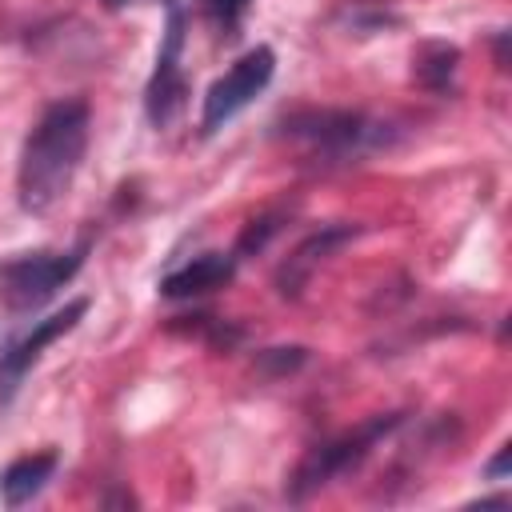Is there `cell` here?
Masks as SVG:
<instances>
[{
    "label": "cell",
    "instance_id": "obj_3",
    "mask_svg": "<svg viewBox=\"0 0 512 512\" xmlns=\"http://www.w3.org/2000/svg\"><path fill=\"white\" fill-rule=\"evenodd\" d=\"M400 424H404V412H380V416H368L364 424H356V428H348V432H340V436L308 448L304 460L296 464L292 480H288V500L300 504V500L316 496L320 488H328L332 480L356 472L372 456V448L380 440H388Z\"/></svg>",
    "mask_w": 512,
    "mask_h": 512
},
{
    "label": "cell",
    "instance_id": "obj_14",
    "mask_svg": "<svg viewBox=\"0 0 512 512\" xmlns=\"http://www.w3.org/2000/svg\"><path fill=\"white\" fill-rule=\"evenodd\" d=\"M508 456H512V444H500V448H496V456L480 468V476H484V480H492V484L508 480Z\"/></svg>",
    "mask_w": 512,
    "mask_h": 512
},
{
    "label": "cell",
    "instance_id": "obj_2",
    "mask_svg": "<svg viewBox=\"0 0 512 512\" xmlns=\"http://www.w3.org/2000/svg\"><path fill=\"white\" fill-rule=\"evenodd\" d=\"M276 136L300 144L320 164H352L392 144V124L352 108H300L276 124Z\"/></svg>",
    "mask_w": 512,
    "mask_h": 512
},
{
    "label": "cell",
    "instance_id": "obj_10",
    "mask_svg": "<svg viewBox=\"0 0 512 512\" xmlns=\"http://www.w3.org/2000/svg\"><path fill=\"white\" fill-rule=\"evenodd\" d=\"M56 468H60V452H52V448L16 456V460L0 472V500H4L8 508L28 504L32 496H40V492L48 488V480L56 476Z\"/></svg>",
    "mask_w": 512,
    "mask_h": 512
},
{
    "label": "cell",
    "instance_id": "obj_1",
    "mask_svg": "<svg viewBox=\"0 0 512 512\" xmlns=\"http://www.w3.org/2000/svg\"><path fill=\"white\" fill-rule=\"evenodd\" d=\"M88 128L92 112L76 96L56 100L40 112V120L24 136L16 164V200L28 216H44L68 196L88 152Z\"/></svg>",
    "mask_w": 512,
    "mask_h": 512
},
{
    "label": "cell",
    "instance_id": "obj_7",
    "mask_svg": "<svg viewBox=\"0 0 512 512\" xmlns=\"http://www.w3.org/2000/svg\"><path fill=\"white\" fill-rule=\"evenodd\" d=\"M84 312H88V300L76 296V300H68L60 312L36 320L20 340H12V344L0 352V408L12 404V396H16L20 384H24V376H28V372L36 368V360L44 356V348H48L52 340L68 336V332L84 320Z\"/></svg>",
    "mask_w": 512,
    "mask_h": 512
},
{
    "label": "cell",
    "instance_id": "obj_5",
    "mask_svg": "<svg viewBox=\"0 0 512 512\" xmlns=\"http://www.w3.org/2000/svg\"><path fill=\"white\" fill-rule=\"evenodd\" d=\"M276 72V52L268 44L248 48L224 76H216L204 92V112H200V136L220 132L236 112H244L268 84Z\"/></svg>",
    "mask_w": 512,
    "mask_h": 512
},
{
    "label": "cell",
    "instance_id": "obj_11",
    "mask_svg": "<svg viewBox=\"0 0 512 512\" xmlns=\"http://www.w3.org/2000/svg\"><path fill=\"white\" fill-rule=\"evenodd\" d=\"M412 64H416V68H412L416 80H420L428 92L444 96V92H452V80H456V68H460V52H456L452 44H444V40H428V44L416 48Z\"/></svg>",
    "mask_w": 512,
    "mask_h": 512
},
{
    "label": "cell",
    "instance_id": "obj_4",
    "mask_svg": "<svg viewBox=\"0 0 512 512\" xmlns=\"http://www.w3.org/2000/svg\"><path fill=\"white\" fill-rule=\"evenodd\" d=\"M92 240H80L64 252H20L0 264V304L8 312H36L44 308L80 268Z\"/></svg>",
    "mask_w": 512,
    "mask_h": 512
},
{
    "label": "cell",
    "instance_id": "obj_13",
    "mask_svg": "<svg viewBox=\"0 0 512 512\" xmlns=\"http://www.w3.org/2000/svg\"><path fill=\"white\" fill-rule=\"evenodd\" d=\"M304 356H308V348H300V344H292V348H264L260 364H272V376H284V372L300 368Z\"/></svg>",
    "mask_w": 512,
    "mask_h": 512
},
{
    "label": "cell",
    "instance_id": "obj_8",
    "mask_svg": "<svg viewBox=\"0 0 512 512\" xmlns=\"http://www.w3.org/2000/svg\"><path fill=\"white\" fill-rule=\"evenodd\" d=\"M236 264H240L236 252H204V256H192L188 264L172 268L160 280V296H168V300H192V296L216 292V288H224L236 276Z\"/></svg>",
    "mask_w": 512,
    "mask_h": 512
},
{
    "label": "cell",
    "instance_id": "obj_9",
    "mask_svg": "<svg viewBox=\"0 0 512 512\" xmlns=\"http://www.w3.org/2000/svg\"><path fill=\"white\" fill-rule=\"evenodd\" d=\"M356 232H360L356 224H328V228L312 232L308 240H300V244L292 248V256L280 264V272H276V288H280V296H300V288L308 284L312 268H316L328 252H336L340 244H348Z\"/></svg>",
    "mask_w": 512,
    "mask_h": 512
},
{
    "label": "cell",
    "instance_id": "obj_12",
    "mask_svg": "<svg viewBox=\"0 0 512 512\" xmlns=\"http://www.w3.org/2000/svg\"><path fill=\"white\" fill-rule=\"evenodd\" d=\"M248 8H252V0H200V16H204V20L216 28V36H224V40H236V32H240Z\"/></svg>",
    "mask_w": 512,
    "mask_h": 512
},
{
    "label": "cell",
    "instance_id": "obj_6",
    "mask_svg": "<svg viewBox=\"0 0 512 512\" xmlns=\"http://www.w3.org/2000/svg\"><path fill=\"white\" fill-rule=\"evenodd\" d=\"M184 24H188L184 8L172 0L168 4V24H164V36H160V48H156L152 76L144 84V116H148L152 128H168L184 112V100H188V80H184V64H180Z\"/></svg>",
    "mask_w": 512,
    "mask_h": 512
},
{
    "label": "cell",
    "instance_id": "obj_15",
    "mask_svg": "<svg viewBox=\"0 0 512 512\" xmlns=\"http://www.w3.org/2000/svg\"><path fill=\"white\" fill-rule=\"evenodd\" d=\"M128 4H172V0H104V8H128Z\"/></svg>",
    "mask_w": 512,
    "mask_h": 512
}]
</instances>
